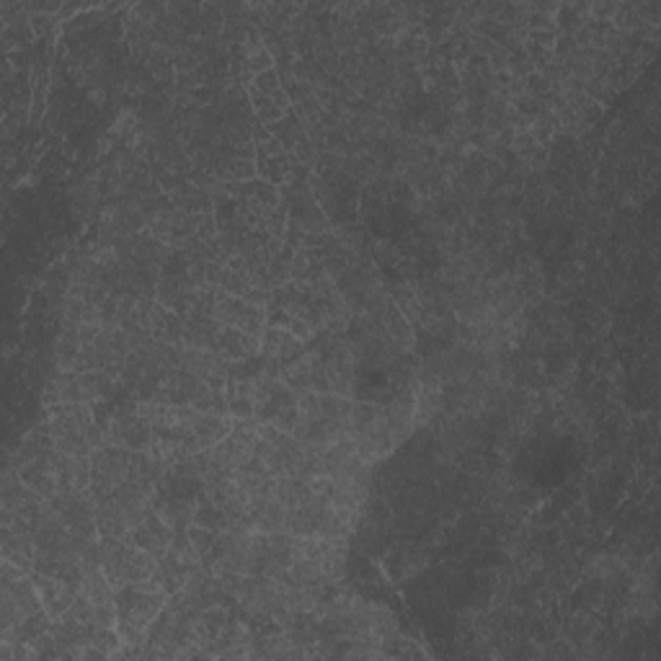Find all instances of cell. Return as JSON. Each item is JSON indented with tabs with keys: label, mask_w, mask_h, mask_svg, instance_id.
<instances>
[{
	"label": "cell",
	"mask_w": 661,
	"mask_h": 661,
	"mask_svg": "<svg viewBox=\"0 0 661 661\" xmlns=\"http://www.w3.org/2000/svg\"><path fill=\"white\" fill-rule=\"evenodd\" d=\"M165 610V589L158 578L117 589V633L122 643H142Z\"/></svg>",
	"instance_id": "obj_1"
},
{
	"label": "cell",
	"mask_w": 661,
	"mask_h": 661,
	"mask_svg": "<svg viewBox=\"0 0 661 661\" xmlns=\"http://www.w3.org/2000/svg\"><path fill=\"white\" fill-rule=\"evenodd\" d=\"M101 571L107 574V578L115 584V589L127 587V584H140L148 582V578H155V568L158 563L153 561V555L140 551L132 543H124V540L117 538H107L101 543Z\"/></svg>",
	"instance_id": "obj_2"
},
{
	"label": "cell",
	"mask_w": 661,
	"mask_h": 661,
	"mask_svg": "<svg viewBox=\"0 0 661 661\" xmlns=\"http://www.w3.org/2000/svg\"><path fill=\"white\" fill-rule=\"evenodd\" d=\"M248 96H251V107L264 124H277L290 115V99L284 91L282 80L277 78L274 71H267L248 83Z\"/></svg>",
	"instance_id": "obj_3"
},
{
	"label": "cell",
	"mask_w": 661,
	"mask_h": 661,
	"mask_svg": "<svg viewBox=\"0 0 661 661\" xmlns=\"http://www.w3.org/2000/svg\"><path fill=\"white\" fill-rule=\"evenodd\" d=\"M32 582L36 587V595L42 599L44 613H47L50 618H63V615L71 613V607L80 595V589H75V584L50 574H40V571H34Z\"/></svg>",
	"instance_id": "obj_4"
},
{
	"label": "cell",
	"mask_w": 661,
	"mask_h": 661,
	"mask_svg": "<svg viewBox=\"0 0 661 661\" xmlns=\"http://www.w3.org/2000/svg\"><path fill=\"white\" fill-rule=\"evenodd\" d=\"M259 174L267 178L269 184H284L292 176V161L288 148L280 140L269 138L259 142V155H257Z\"/></svg>",
	"instance_id": "obj_5"
},
{
	"label": "cell",
	"mask_w": 661,
	"mask_h": 661,
	"mask_svg": "<svg viewBox=\"0 0 661 661\" xmlns=\"http://www.w3.org/2000/svg\"><path fill=\"white\" fill-rule=\"evenodd\" d=\"M300 347H303V344H300L297 336L288 328H267L264 339H261V349H264L267 355L282 359L295 357Z\"/></svg>",
	"instance_id": "obj_6"
}]
</instances>
